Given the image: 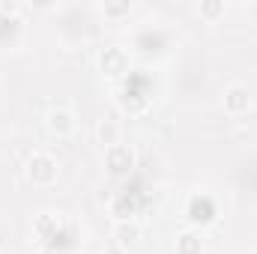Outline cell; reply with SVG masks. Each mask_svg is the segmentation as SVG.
Segmentation results:
<instances>
[{
    "mask_svg": "<svg viewBox=\"0 0 257 254\" xmlns=\"http://www.w3.org/2000/svg\"><path fill=\"white\" fill-rule=\"evenodd\" d=\"M200 212H206V218H212V203H209L206 197H203V200H197V197H194V200H192V218H194V221H203V218H200Z\"/></svg>",
    "mask_w": 257,
    "mask_h": 254,
    "instance_id": "6da1fadb",
    "label": "cell"
}]
</instances>
